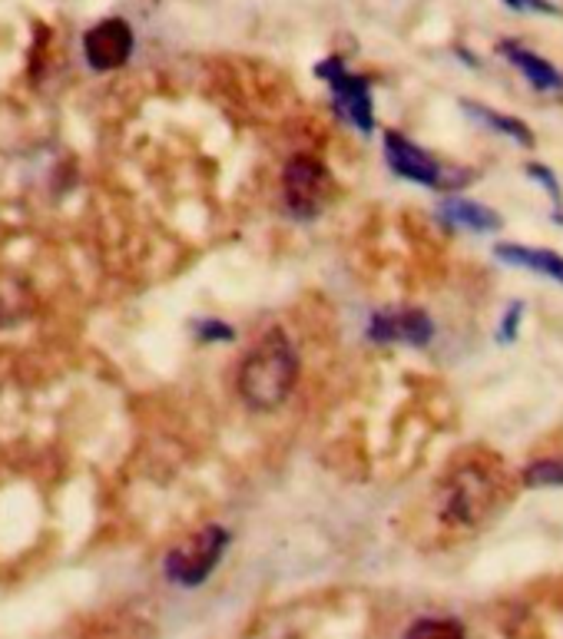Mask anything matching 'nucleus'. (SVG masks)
Wrapping results in <instances>:
<instances>
[{"label": "nucleus", "mask_w": 563, "mask_h": 639, "mask_svg": "<svg viewBox=\"0 0 563 639\" xmlns=\"http://www.w3.org/2000/svg\"><path fill=\"white\" fill-rule=\"evenodd\" d=\"M501 53L524 73V80H527L534 90H544V94H561L563 90L561 70H557L554 63H547L544 57H537L534 50H527V47L507 40V43H501Z\"/></svg>", "instance_id": "9"}, {"label": "nucleus", "mask_w": 563, "mask_h": 639, "mask_svg": "<svg viewBox=\"0 0 563 639\" xmlns=\"http://www.w3.org/2000/svg\"><path fill=\"white\" fill-rule=\"evenodd\" d=\"M527 488H563V458H541L524 468Z\"/></svg>", "instance_id": "14"}, {"label": "nucleus", "mask_w": 563, "mask_h": 639, "mask_svg": "<svg viewBox=\"0 0 563 639\" xmlns=\"http://www.w3.org/2000/svg\"><path fill=\"white\" fill-rule=\"evenodd\" d=\"M434 335V322L422 308H382L368 322L372 342H408V345H427Z\"/></svg>", "instance_id": "8"}, {"label": "nucleus", "mask_w": 563, "mask_h": 639, "mask_svg": "<svg viewBox=\"0 0 563 639\" xmlns=\"http://www.w3.org/2000/svg\"><path fill=\"white\" fill-rule=\"evenodd\" d=\"M464 114H471L477 124L491 127L494 132H501V136H511L521 146H534V132L524 127V120H517V117H504V114H497L491 107H481V104H471V100H464Z\"/></svg>", "instance_id": "12"}, {"label": "nucleus", "mask_w": 563, "mask_h": 639, "mask_svg": "<svg viewBox=\"0 0 563 639\" xmlns=\"http://www.w3.org/2000/svg\"><path fill=\"white\" fill-rule=\"evenodd\" d=\"M226 547H229V530L219 523H206L203 530H196L192 537H186L166 553V577L179 587H199L219 567Z\"/></svg>", "instance_id": "4"}, {"label": "nucleus", "mask_w": 563, "mask_h": 639, "mask_svg": "<svg viewBox=\"0 0 563 639\" xmlns=\"http://www.w3.org/2000/svg\"><path fill=\"white\" fill-rule=\"evenodd\" d=\"M527 176H534L547 193H551V199L561 206L563 199H561V186H557V179H554V173L547 169V166H541V163H527Z\"/></svg>", "instance_id": "17"}, {"label": "nucleus", "mask_w": 563, "mask_h": 639, "mask_svg": "<svg viewBox=\"0 0 563 639\" xmlns=\"http://www.w3.org/2000/svg\"><path fill=\"white\" fill-rule=\"evenodd\" d=\"M511 10H521V13H544V17H561V7L551 3V0H504Z\"/></svg>", "instance_id": "16"}, {"label": "nucleus", "mask_w": 563, "mask_h": 639, "mask_svg": "<svg viewBox=\"0 0 563 639\" xmlns=\"http://www.w3.org/2000/svg\"><path fill=\"white\" fill-rule=\"evenodd\" d=\"M282 193H285V206L295 219H315L332 206L335 179L322 159L298 153L282 169Z\"/></svg>", "instance_id": "3"}, {"label": "nucleus", "mask_w": 563, "mask_h": 639, "mask_svg": "<svg viewBox=\"0 0 563 639\" xmlns=\"http://www.w3.org/2000/svg\"><path fill=\"white\" fill-rule=\"evenodd\" d=\"M441 213L447 216V223L464 226V229H471V233H497V229L504 226V219H501L491 206L474 203V199H461V196L447 199V203L441 206Z\"/></svg>", "instance_id": "11"}, {"label": "nucleus", "mask_w": 563, "mask_h": 639, "mask_svg": "<svg viewBox=\"0 0 563 639\" xmlns=\"http://www.w3.org/2000/svg\"><path fill=\"white\" fill-rule=\"evenodd\" d=\"M134 47H137L134 27L124 17H107L83 33V57L90 70L97 73H113L127 67V60L134 57Z\"/></svg>", "instance_id": "6"}, {"label": "nucleus", "mask_w": 563, "mask_h": 639, "mask_svg": "<svg viewBox=\"0 0 563 639\" xmlns=\"http://www.w3.org/2000/svg\"><path fill=\"white\" fill-rule=\"evenodd\" d=\"M385 159L402 179H412V183L431 186V189L447 186L444 183V166L402 132H385Z\"/></svg>", "instance_id": "7"}, {"label": "nucleus", "mask_w": 563, "mask_h": 639, "mask_svg": "<svg viewBox=\"0 0 563 639\" xmlns=\"http://www.w3.org/2000/svg\"><path fill=\"white\" fill-rule=\"evenodd\" d=\"M517 325H521V302L511 305V312L504 315V325H501V342H514L517 338Z\"/></svg>", "instance_id": "18"}, {"label": "nucleus", "mask_w": 563, "mask_h": 639, "mask_svg": "<svg viewBox=\"0 0 563 639\" xmlns=\"http://www.w3.org/2000/svg\"><path fill=\"white\" fill-rule=\"evenodd\" d=\"M501 484L491 471L484 468H457L447 474L441 494H437V511L441 520L451 527H481L501 504Z\"/></svg>", "instance_id": "2"}, {"label": "nucleus", "mask_w": 563, "mask_h": 639, "mask_svg": "<svg viewBox=\"0 0 563 639\" xmlns=\"http://www.w3.org/2000/svg\"><path fill=\"white\" fill-rule=\"evenodd\" d=\"M494 256L507 265H517V268H527V272H541L554 282L563 285V256L551 253V249H531V246H514V243H501L494 246Z\"/></svg>", "instance_id": "10"}, {"label": "nucleus", "mask_w": 563, "mask_h": 639, "mask_svg": "<svg viewBox=\"0 0 563 639\" xmlns=\"http://www.w3.org/2000/svg\"><path fill=\"white\" fill-rule=\"evenodd\" d=\"M298 382V355L282 328L266 332L239 368V397L253 411H276Z\"/></svg>", "instance_id": "1"}, {"label": "nucleus", "mask_w": 563, "mask_h": 639, "mask_svg": "<svg viewBox=\"0 0 563 639\" xmlns=\"http://www.w3.org/2000/svg\"><path fill=\"white\" fill-rule=\"evenodd\" d=\"M315 77L325 80L332 87V100L338 107V114L358 129V132H372L375 129V110H372V83L368 77H358L345 67L342 57H328L315 67Z\"/></svg>", "instance_id": "5"}, {"label": "nucleus", "mask_w": 563, "mask_h": 639, "mask_svg": "<svg viewBox=\"0 0 563 639\" xmlns=\"http://www.w3.org/2000/svg\"><path fill=\"white\" fill-rule=\"evenodd\" d=\"M196 335H199L203 342H233V338H236V332H233L226 322H216V318L199 322V325H196Z\"/></svg>", "instance_id": "15"}, {"label": "nucleus", "mask_w": 563, "mask_h": 639, "mask_svg": "<svg viewBox=\"0 0 563 639\" xmlns=\"http://www.w3.org/2000/svg\"><path fill=\"white\" fill-rule=\"evenodd\" d=\"M405 639H467L464 627L457 620H447V617H427L408 627Z\"/></svg>", "instance_id": "13"}]
</instances>
